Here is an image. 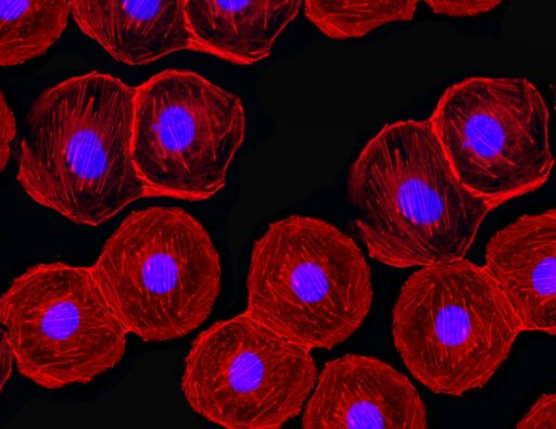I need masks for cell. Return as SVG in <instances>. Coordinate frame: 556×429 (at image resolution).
<instances>
[{
	"label": "cell",
	"mask_w": 556,
	"mask_h": 429,
	"mask_svg": "<svg viewBox=\"0 0 556 429\" xmlns=\"http://www.w3.org/2000/svg\"><path fill=\"white\" fill-rule=\"evenodd\" d=\"M127 332L147 342L182 338L210 316L222 268L203 225L175 206L134 211L90 266Z\"/></svg>",
	"instance_id": "5b68a950"
},
{
	"label": "cell",
	"mask_w": 556,
	"mask_h": 429,
	"mask_svg": "<svg viewBox=\"0 0 556 429\" xmlns=\"http://www.w3.org/2000/svg\"><path fill=\"white\" fill-rule=\"evenodd\" d=\"M70 0H0V66L43 55L62 36Z\"/></svg>",
	"instance_id": "5bb4252c"
},
{
	"label": "cell",
	"mask_w": 556,
	"mask_h": 429,
	"mask_svg": "<svg viewBox=\"0 0 556 429\" xmlns=\"http://www.w3.org/2000/svg\"><path fill=\"white\" fill-rule=\"evenodd\" d=\"M522 331L496 282L465 257L420 266L392 310L402 362L437 394L460 396L485 386Z\"/></svg>",
	"instance_id": "277c9868"
},
{
	"label": "cell",
	"mask_w": 556,
	"mask_h": 429,
	"mask_svg": "<svg viewBox=\"0 0 556 429\" xmlns=\"http://www.w3.org/2000/svg\"><path fill=\"white\" fill-rule=\"evenodd\" d=\"M244 134L241 99L198 73L165 70L135 87L131 153L146 197L212 198Z\"/></svg>",
	"instance_id": "ba28073f"
},
{
	"label": "cell",
	"mask_w": 556,
	"mask_h": 429,
	"mask_svg": "<svg viewBox=\"0 0 556 429\" xmlns=\"http://www.w3.org/2000/svg\"><path fill=\"white\" fill-rule=\"evenodd\" d=\"M15 136V117L4 94L0 90V175L10 161Z\"/></svg>",
	"instance_id": "ac0fdd59"
},
{
	"label": "cell",
	"mask_w": 556,
	"mask_h": 429,
	"mask_svg": "<svg viewBox=\"0 0 556 429\" xmlns=\"http://www.w3.org/2000/svg\"><path fill=\"white\" fill-rule=\"evenodd\" d=\"M517 429H555L556 395L542 394L516 425Z\"/></svg>",
	"instance_id": "e0dca14e"
},
{
	"label": "cell",
	"mask_w": 556,
	"mask_h": 429,
	"mask_svg": "<svg viewBox=\"0 0 556 429\" xmlns=\"http://www.w3.org/2000/svg\"><path fill=\"white\" fill-rule=\"evenodd\" d=\"M556 211L523 214L489 240L484 269L523 331L556 333Z\"/></svg>",
	"instance_id": "8fae6325"
},
{
	"label": "cell",
	"mask_w": 556,
	"mask_h": 429,
	"mask_svg": "<svg viewBox=\"0 0 556 429\" xmlns=\"http://www.w3.org/2000/svg\"><path fill=\"white\" fill-rule=\"evenodd\" d=\"M187 0H70L77 27L114 60L144 65L190 50Z\"/></svg>",
	"instance_id": "7c38bea8"
},
{
	"label": "cell",
	"mask_w": 556,
	"mask_h": 429,
	"mask_svg": "<svg viewBox=\"0 0 556 429\" xmlns=\"http://www.w3.org/2000/svg\"><path fill=\"white\" fill-rule=\"evenodd\" d=\"M303 0H187L190 50L237 64L266 58Z\"/></svg>",
	"instance_id": "4fadbf2b"
},
{
	"label": "cell",
	"mask_w": 556,
	"mask_h": 429,
	"mask_svg": "<svg viewBox=\"0 0 556 429\" xmlns=\"http://www.w3.org/2000/svg\"><path fill=\"white\" fill-rule=\"evenodd\" d=\"M346 191L368 255L394 268L465 257L492 211L458 180L427 119L382 126L350 165Z\"/></svg>",
	"instance_id": "7a4b0ae2"
},
{
	"label": "cell",
	"mask_w": 556,
	"mask_h": 429,
	"mask_svg": "<svg viewBox=\"0 0 556 429\" xmlns=\"http://www.w3.org/2000/svg\"><path fill=\"white\" fill-rule=\"evenodd\" d=\"M456 177L492 210L549 178L551 113L521 76H472L446 88L427 118Z\"/></svg>",
	"instance_id": "8992f818"
},
{
	"label": "cell",
	"mask_w": 556,
	"mask_h": 429,
	"mask_svg": "<svg viewBox=\"0 0 556 429\" xmlns=\"http://www.w3.org/2000/svg\"><path fill=\"white\" fill-rule=\"evenodd\" d=\"M505 0H419L432 12L450 17H472L491 12Z\"/></svg>",
	"instance_id": "2e32d148"
},
{
	"label": "cell",
	"mask_w": 556,
	"mask_h": 429,
	"mask_svg": "<svg viewBox=\"0 0 556 429\" xmlns=\"http://www.w3.org/2000/svg\"><path fill=\"white\" fill-rule=\"evenodd\" d=\"M247 312L308 350H331L365 321L374 291L370 267L354 240L334 225L289 215L254 242Z\"/></svg>",
	"instance_id": "3957f363"
},
{
	"label": "cell",
	"mask_w": 556,
	"mask_h": 429,
	"mask_svg": "<svg viewBox=\"0 0 556 429\" xmlns=\"http://www.w3.org/2000/svg\"><path fill=\"white\" fill-rule=\"evenodd\" d=\"M304 429H426L427 409L410 380L379 358L345 354L317 375Z\"/></svg>",
	"instance_id": "30bf717a"
},
{
	"label": "cell",
	"mask_w": 556,
	"mask_h": 429,
	"mask_svg": "<svg viewBox=\"0 0 556 429\" xmlns=\"http://www.w3.org/2000/svg\"><path fill=\"white\" fill-rule=\"evenodd\" d=\"M419 0H303L306 18L326 37H364L386 25L412 21Z\"/></svg>",
	"instance_id": "9a60e30c"
},
{
	"label": "cell",
	"mask_w": 556,
	"mask_h": 429,
	"mask_svg": "<svg viewBox=\"0 0 556 429\" xmlns=\"http://www.w3.org/2000/svg\"><path fill=\"white\" fill-rule=\"evenodd\" d=\"M135 87L101 72L66 78L33 101L16 179L37 204L97 227L146 198L132 153Z\"/></svg>",
	"instance_id": "6da1fadb"
},
{
	"label": "cell",
	"mask_w": 556,
	"mask_h": 429,
	"mask_svg": "<svg viewBox=\"0 0 556 429\" xmlns=\"http://www.w3.org/2000/svg\"><path fill=\"white\" fill-rule=\"evenodd\" d=\"M316 378L311 350L245 311L194 339L180 388L189 407L212 424L278 429L301 413Z\"/></svg>",
	"instance_id": "9c48e42d"
},
{
	"label": "cell",
	"mask_w": 556,
	"mask_h": 429,
	"mask_svg": "<svg viewBox=\"0 0 556 429\" xmlns=\"http://www.w3.org/2000/svg\"><path fill=\"white\" fill-rule=\"evenodd\" d=\"M0 326L18 373L47 390L90 383L126 351L128 332L90 266L27 268L0 295Z\"/></svg>",
	"instance_id": "52a82bcc"
},
{
	"label": "cell",
	"mask_w": 556,
	"mask_h": 429,
	"mask_svg": "<svg viewBox=\"0 0 556 429\" xmlns=\"http://www.w3.org/2000/svg\"><path fill=\"white\" fill-rule=\"evenodd\" d=\"M14 361L7 335L0 326V395L12 376Z\"/></svg>",
	"instance_id": "d6986e66"
}]
</instances>
